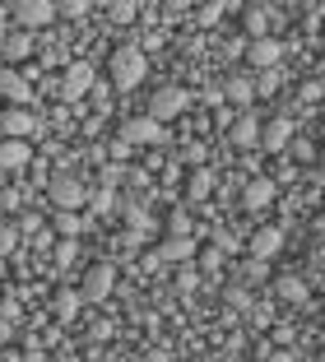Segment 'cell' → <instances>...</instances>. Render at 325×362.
Instances as JSON below:
<instances>
[{
  "instance_id": "6da1fadb",
  "label": "cell",
  "mask_w": 325,
  "mask_h": 362,
  "mask_svg": "<svg viewBox=\"0 0 325 362\" xmlns=\"http://www.w3.org/2000/svg\"><path fill=\"white\" fill-rule=\"evenodd\" d=\"M107 75H112L116 88H139V84H144V75H149L144 52H139V47H116L112 61H107Z\"/></svg>"
},
{
  "instance_id": "7a4b0ae2",
  "label": "cell",
  "mask_w": 325,
  "mask_h": 362,
  "mask_svg": "<svg viewBox=\"0 0 325 362\" xmlns=\"http://www.w3.org/2000/svg\"><path fill=\"white\" fill-rule=\"evenodd\" d=\"M186 88H177V84H163L154 98H149V117L158 121V126H168V121H177L181 112H186Z\"/></svg>"
},
{
  "instance_id": "3957f363",
  "label": "cell",
  "mask_w": 325,
  "mask_h": 362,
  "mask_svg": "<svg viewBox=\"0 0 325 362\" xmlns=\"http://www.w3.org/2000/svg\"><path fill=\"white\" fill-rule=\"evenodd\" d=\"M47 200L56 209H79V204H89V186L79 177H52L47 181Z\"/></svg>"
},
{
  "instance_id": "277c9868",
  "label": "cell",
  "mask_w": 325,
  "mask_h": 362,
  "mask_svg": "<svg viewBox=\"0 0 325 362\" xmlns=\"http://www.w3.org/2000/svg\"><path fill=\"white\" fill-rule=\"evenodd\" d=\"M38 130V117L28 107H0V139H28Z\"/></svg>"
},
{
  "instance_id": "5b68a950",
  "label": "cell",
  "mask_w": 325,
  "mask_h": 362,
  "mask_svg": "<svg viewBox=\"0 0 325 362\" xmlns=\"http://www.w3.org/2000/svg\"><path fill=\"white\" fill-rule=\"evenodd\" d=\"M112 284H116V269L107 265V260H98V265L84 269V284H79V293H84L89 302H103L107 293H112Z\"/></svg>"
},
{
  "instance_id": "8992f818",
  "label": "cell",
  "mask_w": 325,
  "mask_h": 362,
  "mask_svg": "<svg viewBox=\"0 0 325 362\" xmlns=\"http://www.w3.org/2000/svg\"><path fill=\"white\" fill-rule=\"evenodd\" d=\"M279 56H283V47L274 42V37H256V42H246V65H256V70H279Z\"/></svg>"
},
{
  "instance_id": "52a82bcc",
  "label": "cell",
  "mask_w": 325,
  "mask_h": 362,
  "mask_svg": "<svg viewBox=\"0 0 325 362\" xmlns=\"http://www.w3.org/2000/svg\"><path fill=\"white\" fill-rule=\"evenodd\" d=\"M121 139H126V144H158V139H163V126L144 112V117H130L126 126H121Z\"/></svg>"
},
{
  "instance_id": "ba28073f",
  "label": "cell",
  "mask_w": 325,
  "mask_h": 362,
  "mask_svg": "<svg viewBox=\"0 0 325 362\" xmlns=\"http://www.w3.org/2000/svg\"><path fill=\"white\" fill-rule=\"evenodd\" d=\"M0 98L10 107H23V103H33V88H28V79L19 75V70H10V65H0Z\"/></svg>"
},
{
  "instance_id": "9c48e42d",
  "label": "cell",
  "mask_w": 325,
  "mask_h": 362,
  "mask_svg": "<svg viewBox=\"0 0 325 362\" xmlns=\"http://www.w3.org/2000/svg\"><path fill=\"white\" fill-rule=\"evenodd\" d=\"M246 251H251V260H274L283 251V233L279 228H256L251 242H246Z\"/></svg>"
},
{
  "instance_id": "30bf717a",
  "label": "cell",
  "mask_w": 325,
  "mask_h": 362,
  "mask_svg": "<svg viewBox=\"0 0 325 362\" xmlns=\"http://www.w3.org/2000/svg\"><path fill=\"white\" fill-rule=\"evenodd\" d=\"M52 5H47V0H19V5H14V23H19V28H42V23H52Z\"/></svg>"
},
{
  "instance_id": "8fae6325",
  "label": "cell",
  "mask_w": 325,
  "mask_h": 362,
  "mask_svg": "<svg viewBox=\"0 0 325 362\" xmlns=\"http://www.w3.org/2000/svg\"><path fill=\"white\" fill-rule=\"evenodd\" d=\"M228 139L237 144V149H251V144H261V121H256L251 112H237V121L228 126Z\"/></svg>"
},
{
  "instance_id": "7c38bea8",
  "label": "cell",
  "mask_w": 325,
  "mask_h": 362,
  "mask_svg": "<svg viewBox=\"0 0 325 362\" xmlns=\"http://www.w3.org/2000/svg\"><path fill=\"white\" fill-rule=\"evenodd\" d=\"M33 149H28V139H0V172H19L28 168Z\"/></svg>"
},
{
  "instance_id": "4fadbf2b",
  "label": "cell",
  "mask_w": 325,
  "mask_h": 362,
  "mask_svg": "<svg viewBox=\"0 0 325 362\" xmlns=\"http://www.w3.org/2000/svg\"><path fill=\"white\" fill-rule=\"evenodd\" d=\"M288 139H293V121H288V117H274V121L261 126V144H265V149L279 153V149H288Z\"/></svg>"
},
{
  "instance_id": "5bb4252c",
  "label": "cell",
  "mask_w": 325,
  "mask_h": 362,
  "mask_svg": "<svg viewBox=\"0 0 325 362\" xmlns=\"http://www.w3.org/2000/svg\"><path fill=\"white\" fill-rule=\"evenodd\" d=\"M274 298H279V302H288V307H307V298H312V288H307L297 274H283L279 284H274Z\"/></svg>"
},
{
  "instance_id": "9a60e30c",
  "label": "cell",
  "mask_w": 325,
  "mask_h": 362,
  "mask_svg": "<svg viewBox=\"0 0 325 362\" xmlns=\"http://www.w3.org/2000/svg\"><path fill=\"white\" fill-rule=\"evenodd\" d=\"M89 88H93V70H89V65H65L61 93H65V98H84Z\"/></svg>"
},
{
  "instance_id": "2e32d148",
  "label": "cell",
  "mask_w": 325,
  "mask_h": 362,
  "mask_svg": "<svg viewBox=\"0 0 325 362\" xmlns=\"http://www.w3.org/2000/svg\"><path fill=\"white\" fill-rule=\"evenodd\" d=\"M241 200H246V209H265L274 200V177H251L241 186Z\"/></svg>"
},
{
  "instance_id": "e0dca14e",
  "label": "cell",
  "mask_w": 325,
  "mask_h": 362,
  "mask_svg": "<svg viewBox=\"0 0 325 362\" xmlns=\"http://www.w3.org/2000/svg\"><path fill=\"white\" fill-rule=\"evenodd\" d=\"M200 246L190 242V237H168V242L158 246V260H172V265H186L190 256H195Z\"/></svg>"
},
{
  "instance_id": "ac0fdd59",
  "label": "cell",
  "mask_w": 325,
  "mask_h": 362,
  "mask_svg": "<svg viewBox=\"0 0 325 362\" xmlns=\"http://www.w3.org/2000/svg\"><path fill=\"white\" fill-rule=\"evenodd\" d=\"M223 98H228V103H237L241 112H246V107H251V98H256V84H251V79H241V75H232L228 84H223Z\"/></svg>"
},
{
  "instance_id": "d6986e66",
  "label": "cell",
  "mask_w": 325,
  "mask_h": 362,
  "mask_svg": "<svg viewBox=\"0 0 325 362\" xmlns=\"http://www.w3.org/2000/svg\"><path fill=\"white\" fill-rule=\"evenodd\" d=\"M28 52H33V37L23 28H10V33H5V61H23Z\"/></svg>"
},
{
  "instance_id": "ffe728a7",
  "label": "cell",
  "mask_w": 325,
  "mask_h": 362,
  "mask_svg": "<svg viewBox=\"0 0 325 362\" xmlns=\"http://www.w3.org/2000/svg\"><path fill=\"white\" fill-rule=\"evenodd\" d=\"M79 302H84V293H79V288H61V293L52 298V307H56V316H61V320H74Z\"/></svg>"
},
{
  "instance_id": "44dd1931",
  "label": "cell",
  "mask_w": 325,
  "mask_h": 362,
  "mask_svg": "<svg viewBox=\"0 0 325 362\" xmlns=\"http://www.w3.org/2000/svg\"><path fill=\"white\" fill-rule=\"evenodd\" d=\"M210 191H214V177H210L205 168H195V172L186 177V200H205Z\"/></svg>"
},
{
  "instance_id": "7402d4cb",
  "label": "cell",
  "mask_w": 325,
  "mask_h": 362,
  "mask_svg": "<svg viewBox=\"0 0 325 362\" xmlns=\"http://www.w3.org/2000/svg\"><path fill=\"white\" fill-rule=\"evenodd\" d=\"M52 228H56L61 237H79V228H84V218H79L74 209H56V214H52Z\"/></svg>"
},
{
  "instance_id": "603a6c76",
  "label": "cell",
  "mask_w": 325,
  "mask_h": 362,
  "mask_svg": "<svg viewBox=\"0 0 325 362\" xmlns=\"http://www.w3.org/2000/svg\"><path fill=\"white\" fill-rule=\"evenodd\" d=\"M241 23H246V33H251V42H256V37H270V28H265V10H261V5H251Z\"/></svg>"
},
{
  "instance_id": "cb8c5ba5",
  "label": "cell",
  "mask_w": 325,
  "mask_h": 362,
  "mask_svg": "<svg viewBox=\"0 0 325 362\" xmlns=\"http://www.w3.org/2000/svg\"><path fill=\"white\" fill-rule=\"evenodd\" d=\"M195 19H200V28H214V23L223 19V0H205V5H200V14H195Z\"/></svg>"
},
{
  "instance_id": "d4e9b609",
  "label": "cell",
  "mask_w": 325,
  "mask_h": 362,
  "mask_svg": "<svg viewBox=\"0 0 325 362\" xmlns=\"http://www.w3.org/2000/svg\"><path fill=\"white\" fill-rule=\"evenodd\" d=\"M195 260H200V269H205V274H219L223 251H219V246H205V251H195Z\"/></svg>"
},
{
  "instance_id": "484cf974",
  "label": "cell",
  "mask_w": 325,
  "mask_h": 362,
  "mask_svg": "<svg viewBox=\"0 0 325 362\" xmlns=\"http://www.w3.org/2000/svg\"><path fill=\"white\" fill-rule=\"evenodd\" d=\"M288 153H293V163H312L316 158V144H312V139H288Z\"/></svg>"
},
{
  "instance_id": "4316f807",
  "label": "cell",
  "mask_w": 325,
  "mask_h": 362,
  "mask_svg": "<svg viewBox=\"0 0 325 362\" xmlns=\"http://www.w3.org/2000/svg\"><path fill=\"white\" fill-rule=\"evenodd\" d=\"M116 204V195H112V186H103V191H93L89 195V214H107Z\"/></svg>"
},
{
  "instance_id": "83f0119b",
  "label": "cell",
  "mask_w": 325,
  "mask_h": 362,
  "mask_svg": "<svg viewBox=\"0 0 325 362\" xmlns=\"http://www.w3.org/2000/svg\"><path fill=\"white\" fill-rule=\"evenodd\" d=\"M168 237H190V218H186V214H168Z\"/></svg>"
},
{
  "instance_id": "f1b7e54d",
  "label": "cell",
  "mask_w": 325,
  "mask_h": 362,
  "mask_svg": "<svg viewBox=\"0 0 325 362\" xmlns=\"http://www.w3.org/2000/svg\"><path fill=\"white\" fill-rule=\"evenodd\" d=\"M14 242H19V228H14V223H0V256H10Z\"/></svg>"
},
{
  "instance_id": "f546056e",
  "label": "cell",
  "mask_w": 325,
  "mask_h": 362,
  "mask_svg": "<svg viewBox=\"0 0 325 362\" xmlns=\"http://www.w3.org/2000/svg\"><path fill=\"white\" fill-rule=\"evenodd\" d=\"M274 88H279V70H265V75L256 79V93H261V98H270Z\"/></svg>"
},
{
  "instance_id": "4dcf8cb0",
  "label": "cell",
  "mask_w": 325,
  "mask_h": 362,
  "mask_svg": "<svg viewBox=\"0 0 325 362\" xmlns=\"http://www.w3.org/2000/svg\"><path fill=\"white\" fill-rule=\"evenodd\" d=\"M121 214H126V223L135 228V233H144V228H149V214L139 209V204H130V209H121Z\"/></svg>"
},
{
  "instance_id": "1f68e13d",
  "label": "cell",
  "mask_w": 325,
  "mask_h": 362,
  "mask_svg": "<svg viewBox=\"0 0 325 362\" xmlns=\"http://www.w3.org/2000/svg\"><path fill=\"white\" fill-rule=\"evenodd\" d=\"M297 103L316 107V103H321V84H302V88H297Z\"/></svg>"
},
{
  "instance_id": "d6a6232c",
  "label": "cell",
  "mask_w": 325,
  "mask_h": 362,
  "mask_svg": "<svg viewBox=\"0 0 325 362\" xmlns=\"http://www.w3.org/2000/svg\"><path fill=\"white\" fill-rule=\"evenodd\" d=\"M74 251H79V246H74V237H65V242L56 246V260H61V265H70V260H74Z\"/></svg>"
},
{
  "instance_id": "836d02e7",
  "label": "cell",
  "mask_w": 325,
  "mask_h": 362,
  "mask_svg": "<svg viewBox=\"0 0 325 362\" xmlns=\"http://www.w3.org/2000/svg\"><path fill=\"white\" fill-rule=\"evenodd\" d=\"M214 246L228 256V251H237V237H232V233H214Z\"/></svg>"
},
{
  "instance_id": "e575fe53",
  "label": "cell",
  "mask_w": 325,
  "mask_h": 362,
  "mask_svg": "<svg viewBox=\"0 0 325 362\" xmlns=\"http://www.w3.org/2000/svg\"><path fill=\"white\" fill-rule=\"evenodd\" d=\"M19 228H23V233H38V228H42V214H23Z\"/></svg>"
},
{
  "instance_id": "d590c367",
  "label": "cell",
  "mask_w": 325,
  "mask_h": 362,
  "mask_svg": "<svg viewBox=\"0 0 325 362\" xmlns=\"http://www.w3.org/2000/svg\"><path fill=\"white\" fill-rule=\"evenodd\" d=\"M61 14H70V19H79V14H84V0H65V5H61Z\"/></svg>"
},
{
  "instance_id": "8d00e7d4",
  "label": "cell",
  "mask_w": 325,
  "mask_h": 362,
  "mask_svg": "<svg viewBox=\"0 0 325 362\" xmlns=\"http://www.w3.org/2000/svg\"><path fill=\"white\" fill-rule=\"evenodd\" d=\"M5 33H10V28H0V56H5Z\"/></svg>"
},
{
  "instance_id": "74e56055",
  "label": "cell",
  "mask_w": 325,
  "mask_h": 362,
  "mask_svg": "<svg viewBox=\"0 0 325 362\" xmlns=\"http://www.w3.org/2000/svg\"><path fill=\"white\" fill-rule=\"evenodd\" d=\"M316 260H321V265H325V242H321V251H316Z\"/></svg>"
},
{
  "instance_id": "f35d334b",
  "label": "cell",
  "mask_w": 325,
  "mask_h": 362,
  "mask_svg": "<svg viewBox=\"0 0 325 362\" xmlns=\"http://www.w3.org/2000/svg\"><path fill=\"white\" fill-rule=\"evenodd\" d=\"M0 209H5V195H0Z\"/></svg>"
},
{
  "instance_id": "ab89813d",
  "label": "cell",
  "mask_w": 325,
  "mask_h": 362,
  "mask_svg": "<svg viewBox=\"0 0 325 362\" xmlns=\"http://www.w3.org/2000/svg\"><path fill=\"white\" fill-rule=\"evenodd\" d=\"M321 163H325V149H321Z\"/></svg>"
}]
</instances>
